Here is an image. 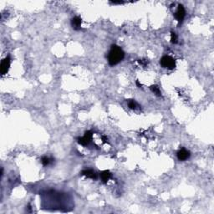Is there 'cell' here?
I'll use <instances>...</instances> for the list:
<instances>
[{"label":"cell","mask_w":214,"mask_h":214,"mask_svg":"<svg viewBox=\"0 0 214 214\" xmlns=\"http://www.w3.org/2000/svg\"><path fill=\"white\" fill-rule=\"evenodd\" d=\"M185 15H186V11H185L184 7H183L182 5L179 4L178 9H177L176 13H175V17H176V20L178 21L179 24H181V22L183 21Z\"/></svg>","instance_id":"5"},{"label":"cell","mask_w":214,"mask_h":214,"mask_svg":"<svg viewBox=\"0 0 214 214\" xmlns=\"http://www.w3.org/2000/svg\"><path fill=\"white\" fill-rule=\"evenodd\" d=\"M78 140V143L84 146V147H86L88 146L90 143L91 142V140H92V132L90 130H88L85 132V134L83 137H80V138L77 139Z\"/></svg>","instance_id":"3"},{"label":"cell","mask_w":214,"mask_h":214,"mask_svg":"<svg viewBox=\"0 0 214 214\" xmlns=\"http://www.w3.org/2000/svg\"><path fill=\"white\" fill-rule=\"evenodd\" d=\"M171 42L172 44H176L177 43V35L175 32H171Z\"/></svg>","instance_id":"13"},{"label":"cell","mask_w":214,"mask_h":214,"mask_svg":"<svg viewBox=\"0 0 214 214\" xmlns=\"http://www.w3.org/2000/svg\"><path fill=\"white\" fill-rule=\"evenodd\" d=\"M128 106L131 110H136V107H139L138 104L135 101H133V100H130V101H128Z\"/></svg>","instance_id":"12"},{"label":"cell","mask_w":214,"mask_h":214,"mask_svg":"<svg viewBox=\"0 0 214 214\" xmlns=\"http://www.w3.org/2000/svg\"><path fill=\"white\" fill-rule=\"evenodd\" d=\"M125 57V53L121 47L114 44L110 48L108 54V63L110 66H114L119 64Z\"/></svg>","instance_id":"1"},{"label":"cell","mask_w":214,"mask_h":214,"mask_svg":"<svg viewBox=\"0 0 214 214\" xmlns=\"http://www.w3.org/2000/svg\"><path fill=\"white\" fill-rule=\"evenodd\" d=\"M138 63L140 64L143 65V66H146L147 64H148V61H147V59H139Z\"/></svg>","instance_id":"14"},{"label":"cell","mask_w":214,"mask_h":214,"mask_svg":"<svg viewBox=\"0 0 214 214\" xmlns=\"http://www.w3.org/2000/svg\"><path fill=\"white\" fill-rule=\"evenodd\" d=\"M136 85L138 86L139 88H141V87H142V84H140V82H139L138 80H136Z\"/></svg>","instance_id":"17"},{"label":"cell","mask_w":214,"mask_h":214,"mask_svg":"<svg viewBox=\"0 0 214 214\" xmlns=\"http://www.w3.org/2000/svg\"><path fill=\"white\" fill-rule=\"evenodd\" d=\"M81 175L82 176H86L88 178H90V179H93V180H96L97 177H98V175L97 173L95 171H93L91 169H85V170H83L81 172Z\"/></svg>","instance_id":"7"},{"label":"cell","mask_w":214,"mask_h":214,"mask_svg":"<svg viewBox=\"0 0 214 214\" xmlns=\"http://www.w3.org/2000/svg\"><path fill=\"white\" fill-rule=\"evenodd\" d=\"M10 62H11V59H10L9 56L6 57L4 59L2 60L1 65H0V70H1L2 76H4L5 74H7V72L9 71V69L10 67Z\"/></svg>","instance_id":"4"},{"label":"cell","mask_w":214,"mask_h":214,"mask_svg":"<svg viewBox=\"0 0 214 214\" xmlns=\"http://www.w3.org/2000/svg\"><path fill=\"white\" fill-rule=\"evenodd\" d=\"M52 161H53V159H51V158L48 157V156H43L42 159H41V162H42V164L44 167L50 165V162H52Z\"/></svg>","instance_id":"11"},{"label":"cell","mask_w":214,"mask_h":214,"mask_svg":"<svg viewBox=\"0 0 214 214\" xmlns=\"http://www.w3.org/2000/svg\"><path fill=\"white\" fill-rule=\"evenodd\" d=\"M100 176H101L102 182L106 183L110 180V178L111 177V173L108 170H105V171H103L100 173Z\"/></svg>","instance_id":"9"},{"label":"cell","mask_w":214,"mask_h":214,"mask_svg":"<svg viewBox=\"0 0 214 214\" xmlns=\"http://www.w3.org/2000/svg\"><path fill=\"white\" fill-rule=\"evenodd\" d=\"M160 64L163 68H167L169 70H172L176 67V61L171 56L168 55H165L163 56L161 60H160Z\"/></svg>","instance_id":"2"},{"label":"cell","mask_w":214,"mask_h":214,"mask_svg":"<svg viewBox=\"0 0 214 214\" xmlns=\"http://www.w3.org/2000/svg\"><path fill=\"white\" fill-rule=\"evenodd\" d=\"M190 156H191L190 151H187L185 148H181L180 151L177 152V158H178L179 161H181L188 159L189 157H190Z\"/></svg>","instance_id":"6"},{"label":"cell","mask_w":214,"mask_h":214,"mask_svg":"<svg viewBox=\"0 0 214 214\" xmlns=\"http://www.w3.org/2000/svg\"><path fill=\"white\" fill-rule=\"evenodd\" d=\"M81 23H82L81 18L78 17V16L73 18L71 20L72 28L75 30H80L81 28Z\"/></svg>","instance_id":"8"},{"label":"cell","mask_w":214,"mask_h":214,"mask_svg":"<svg viewBox=\"0 0 214 214\" xmlns=\"http://www.w3.org/2000/svg\"><path fill=\"white\" fill-rule=\"evenodd\" d=\"M150 90H151L152 92L156 94V96H161V90H160V89L156 86V85H151V87H150Z\"/></svg>","instance_id":"10"},{"label":"cell","mask_w":214,"mask_h":214,"mask_svg":"<svg viewBox=\"0 0 214 214\" xmlns=\"http://www.w3.org/2000/svg\"><path fill=\"white\" fill-rule=\"evenodd\" d=\"M111 4H124V2L123 1H112V2H110Z\"/></svg>","instance_id":"15"},{"label":"cell","mask_w":214,"mask_h":214,"mask_svg":"<svg viewBox=\"0 0 214 214\" xmlns=\"http://www.w3.org/2000/svg\"><path fill=\"white\" fill-rule=\"evenodd\" d=\"M102 141H103V142L104 143H107L108 142V138H107L106 136H102Z\"/></svg>","instance_id":"16"}]
</instances>
